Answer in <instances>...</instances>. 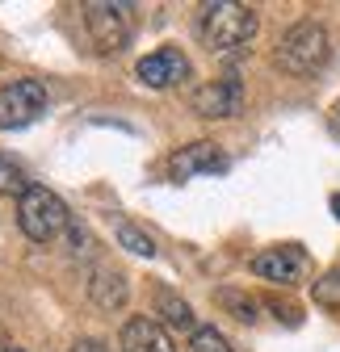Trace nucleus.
<instances>
[{
	"label": "nucleus",
	"mask_w": 340,
	"mask_h": 352,
	"mask_svg": "<svg viewBox=\"0 0 340 352\" xmlns=\"http://www.w3.org/2000/svg\"><path fill=\"white\" fill-rule=\"evenodd\" d=\"M17 227L34 243H51V239H59L72 227V214H67V206H63L59 193H51L47 185H34L17 201Z\"/></svg>",
	"instance_id": "obj_3"
},
{
	"label": "nucleus",
	"mask_w": 340,
	"mask_h": 352,
	"mask_svg": "<svg viewBox=\"0 0 340 352\" xmlns=\"http://www.w3.org/2000/svg\"><path fill=\"white\" fill-rule=\"evenodd\" d=\"M67 352H114V348H105L101 340H80V344H72Z\"/></svg>",
	"instance_id": "obj_17"
},
{
	"label": "nucleus",
	"mask_w": 340,
	"mask_h": 352,
	"mask_svg": "<svg viewBox=\"0 0 340 352\" xmlns=\"http://www.w3.org/2000/svg\"><path fill=\"white\" fill-rule=\"evenodd\" d=\"M135 76L147 88H173V84L189 80V55L181 47H160L135 63Z\"/></svg>",
	"instance_id": "obj_9"
},
{
	"label": "nucleus",
	"mask_w": 340,
	"mask_h": 352,
	"mask_svg": "<svg viewBox=\"0 0 340 352\" xmlns=\"http://www.w3.org/2000/svg\"><path fill=\"white\" fill-rule=\"evenodd\" d=\"M89 298L101 306V311H122L126 298H131V285L118 269H97L93 281H89Z\"/></svg>",
	"instance_id": "obj_11"
},
{
	"label": "nucleus",
	"mask_w": 340,
	"mask_h": 352,
	"mask_svg": "<svg viewBox=\"0 0 340 352\" xmlns=\"http://www.w3.org/2000/svg\"><path fill=\"white\" fill-rule=\"evenodd\" d=\"M9 352H25V348H9Z\"/></svg>",
	"instance_id": "obj_20"
},
{
	"label": "nucleus",
	"mask_w": 340,
	"mask_h": 352,
	"mask_svg": "<svg viewBox=\"0 0 340 352\" xmlns=\"http://www.w3.org/2000/svg\"><path fill=\"white\" fill-rule=\"evenodd\" d=\"M332 214L340 218V193H332Z\"/></svg>",
	"instance_id": "obj_19"
},
{
	"label": "nucleus",
	"mask_w": 340,
	"mask_h": 352,
	"mask_svg": "<svg viewBox=\"0 0 340 352\" xmlns=\"http://www.w3.org/2000/svg\"><path fill=\"white\" fill-rule=\"evenodd\" d=\"M84 25L101 55H118L135 34V9L122 0H89L84 5Z\"/></svg>",
	"instance_id": "obj_4"
},
{
	"label": "nucleus",
	"mask_w": 340,
	"mask_h": 352,
	"mask_svg": "<svg viewBox=\"0 0 340 352\" xmlns=\"http://www.w3.org/2000/svg\"><path fill=\"white\" fill-rule=\"evenodd\" d=\"M252 273L273 285H299L307 277V252L299 243H277L252 256Z\"/></svg>",
	"instance_id": "obj_7"
},
{
	"label": "nucleus",
	"mask_w": 340,
	"mask_h": 352,
	"mask_svg": "<svg viewBox=\"0 0 340 352\" xmlns=\"http://www.w3.org/2000/svg\"><path fill=\"white\" fill-rule=\"evenodd\" d=\"M114 235H118V243H122L126 252H135V256H147V260L156 256V239H151V235H143L135 223H118V231H114Z\"/></svg>",
	"instance_id": "obj_14"
},
{
	"label": "nucleus",
	"mask_w": 340,
	"mask_h": 352,
	"mask_svg": "<svg viewBox=\"0 0 340 352\" xmlns=\"http://www.w3.org/2000/svg\"><path fill=\"white\" fill-rule=\"evenodd\" d=\"M332 130H336V139H340V101H336V109H332Z\"/></svg>",
	"instance_id": "obj_18"
},
{
	"label": "nucleus",
	"mask_w": 340,
	"mask_h": 352,
	"mask_svg": "<svg viewBox=\"0 0 340 352\" xmlns=\"http://www.w3.org/2000/svg\"><path fill=\"white\" fill-rule=\"evenodd\" d=\"M193 113L198 118H210V122H219V118H235L244 109V84L235 76H219V80H206L193 88V97H189Z\"/></svg>",
	"instance_id": "obj_6"
},
{
	"label": "nucleus",
	"mask_w": 340,
	"mask_h": 352,
	"mask_svg": "<svg viewBox=\"0 0 340 352\" xmlns=\"http://www.w3.org/2000/svg\"><path fill=\"white\" fill-rule=\"evenodd\" d=\"M261 30V17L252 5H240V0H215V5H202L198 17V34L215 55H231L240 47H248Z\"/></svg>",
	"instance_id": "obj_1"
},
{
	"label": "nucleus",
	"mask_w": 340,
	"mask_h": 352,
	"mask_svg": "<svg viewBox=\"0 0 340 352\" xmlns=\"http://www.w3.org/2000/svg\"><path fill=\"white\" fill-rule=\"evenodd\" d=\"M328 30L319 21H299L290 25L273 51V63L286 72V76H315L323 63H328Z\"/></svg>",
	"instance_id": "obj_2"
},
{
	"label": "nucleus",
	"mask_w": 340,
	"mask_h": 352,
	"mask_svg": "<svg viewBox=\"0 0 340 352\" xmlns=\"http://www.w3.org/2000/svg\"><path fill=\"white\" fill-rule=\"evenodd\" d=\"M189 352H231V340L219 327H198L189 340Z\"/></svg>",
	"instance_id": "obj_15"
},
{
	"label": "nucleus",
	"mask_w": 340,
	"mask_h": 352,
	"mask_svg": "<svg viewBox=\"0 0 340 352\" xmlns=\"http://www.w3.org/2000/svg\"><path fill=\"white\" fill-rule=\"evenodd\" d=\"M47 113V84L42 80H13L0 88V130H21Z\"/></svg>",
	"instance_id": "obj_5"
},
{
	"label": "nucleus",
	"mask_w": 340,
	"mask_h": 352,
	"mask_svg": "<svg viewBox=\"0 0 340 352\" xmlns=\"http://www.w3.org/2000/svg\"><path fill=\"white\" fill-rule=\"evenodd\" d=\"M219 302H223V306H231L240 323H252V319H257V302L244 298V294H235V289H219Z\"/></svg>",
	"instance_id": "obj_16"
},
{
	"label": "nucleus",
	"mask_w": 340,
	"mask_h": 352,
	"mask_svg": "<svg viewBox=\"0 0 340 352\" xmlns=\"http://www.w3.org/2000/svg\"><path fill=\"white\" fill-rule=\"evenodd\" d=\"M215 172H227V155L210 139H198V143L177 147L168 155V176L173 181H193V176H215Z\"/></svg>",
	"instance_id": "obj_8"
},
{
	"label": "nucleus",
	"mask_w": 340,
	"mask_h": 352,
	"mask_svg": "<svg viewBox=\"0 0 340 352\" xmlns=\"http://www.w3.org/2000/svg\"><path fill=\"white\" fill-rule=\"evenodd\" d=\"M156 315H160L168 327H177V331H198V327H193V306H189L181 294H173L168 285L156 289Z\"/></svg>",
	"instance_id": "obj_12"
},
{
	"label": "nucleus",
	"mask_w": 340,
	"mask_h": 352,
	"mask_svg": "<svg viewBox=\"0 0 340 352\" xmlns=\"http://www.w3.org/2000/svg\"><path fill=\"white\" fill-rule=\"evenodd\" d=\"M118 344H122V352H177V348H173V336L164 331V323H156V319H147V315L126 319Z\"/></svg>",
	"instance_id": "obj_10"
},
{
	"label": "nucleus",
	"mask_w": 340,
	"mask_h": 352,
	"mask_svg": "<svg viewBox=\"0 0 340 352\" xmlns=\"http://www.w3.org/2000/svg\"><path fill=\"white\" fill-rule=\"evenodd\" d=\"M34 189V181H30V176H25V168L17 164V160H9V155H0V193H5V197H25Z\"/></svg>",
	"instance_id": "obj_13"
}]
</instances>
